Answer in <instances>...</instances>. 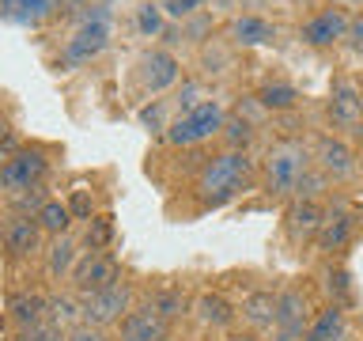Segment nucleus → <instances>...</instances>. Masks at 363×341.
<instances>
[{"label":"nucleus","mask_w":363,"mask_h":341,"mask_svg":"<svg viewBox=\"0 0 363 341\" xmlns=\"http://www.w3.org/2000/svg\"><path fill=\"white\" fill-rule=\"evenodd\" d=\"M250 170H254V163H250L246 152H223L204 163V170L197 175V197L204 209H220V205L235 201L238 193H242Z\"/></svg>","instance_id":"obj_1"},{"label":"nucleus","mask_w":363,"mask_h":341,"mask_svg":"<svg viewBox=\"0 0 363 341\" xmlns=\"http://www.w3.org/2000/svg\"><path fill=\"white\" fill-rule=\"evenodd\" d=\"M311 170V156L299 141H280L265 159V186L272 197H284V193H295L299 182Z\"/></svg>","instance_id":"obj_2"},{"label":"nucleus","mask_w":363,"mask_h":341,"mask_svg":"<svg viewBox=\"0 0 363 341\" xmlns=\"http://www.w3.org/2000/svg\"><path fill=\"white\" fill-rule=\"evenodd\" d=\"M110 45V23H106V11H91V16L79 23V31L68 38L65 53H61V65L65 68H79L87 65L91 57H99L102 50Z\"/></svg>","instance_id":"obj_3"},{"label":"nucleus","mask_w":363,"mask_h":341,"mask_svg":"<svg viewBox=\"0 0 363 341\" xmlns=\"http://www.w3.org/2000/svg\"><path fill=\"white\" fill-rule=\"evenodd\" d=\"M223 121H227V114H223L220 102H201L197 110L182 114V118L170 125V129H167V141L178 144V148L201 144V141H208L212 133H223Z\"/></svg>","instance_id":"obj_4"},{"label":"nucleus","mask_w":363,"mask_h":341,"mask_svg":"<svg viewBox=\"0 0 363 341\" xmlns=\"http://www.w3.org/2000/svg\"><path fill=\"white\" fill-rule=\"evenodd\" d=\"M129 311H133V288L121 281L110 284V288H102V292L84 296V323H91V326L106 330L110 323H121Z\"/></svg>","instance_id":"obj_5"},{"label":"nucleus","mask_w":363,"mask_h":341,"mask_svg":"<svg viewBox=\"0 0 363 341\" xmlns=\"http://www.w3.org/2000/svg\"><path fill=\"white\" fill-rule=\"evenodd\" d=\"M45 170H50V159H45L42 152L19 148V152L4 163V170H0V190L11 193V197H16V193H27L45 178Z\"/></svg>","instance_id":"obj_6"},{"label":"nucleus","mask_w":363,"mask_h":341,"mask_svg":"<svg viewBox=\"0 0 363 341\" xmlns=\"http://www.w3.org/2000/svg\"><path fill=\"white\" fill-rule=\"evenodd\" d=\"M311 330V315H306V296L303 292H280L277 296V315H272V341H303Z\"/></svg>","instance_id":"obj_7"},{"label":"nucleus","mask_w":363,"mask_h":341,"mask_svg":"<svg viewBox=\"0 0 363 341\" xmlns=\"http://www.w3.org/2000/svg\"><path fill=\"white\" fill-rule=\"evenodd\" d=\"M118 281H121V269L106 250H87L72 269V284H76V292H84V296L102 292V288H110V284H118Z\"/></svg>","instance_id":"obj_8"},{"label":"nucleus","mask_w":363,"mask_h":341,"mask_svg":"<svg viewBox=\"0 0 363 341\" xmlns=\"http://www.w3.org/2000/svg\"><path fill=\"white\" fill-rule=\"evenodd\" d=\"M0 243H4L8 258H30L42 243V224L38 216H19L11 212L4 224H0Z\"/></svg>","instance_id":"obj_9"},{"label":"nucleus","mask_w":363,"mask_h":341,"mask_svg":"<svg viewBox=\"0 0 363 341\" xmlns=\"http://www.w3.org/2000/svg\"><path fill=\"white\" fill-rule=\"evenodd\" d=\"M329 121L337 125V129H359L363 121V95L359 87L352 84V80H337L333 84V95H329Z\"/></svg>","instance_id":"obj_10"},{"label":"nucleus","mask_w":363,"mask_h":341,"mask_svg":"<svg viewBox=\"0 0 363 341\" xmlns=\"http://www.w3.org/2000/svg\"><path fill=\"white\" fill-rule=\"evenodd\" d=\"M170 334V318H163L152 307H136L121 318V341H167Z\"/></svg>","instance_id":"obj_11"},{"label":"nucleus","mask_w":363,"mask_h":341,"mask_svg":"<svg viewBox=\"0 0 363 341\" xmlns=\"http://www.w3.org/2000/svg\"><path fill=\"white\" fill-rule=\"evenodd\" d=\"M348 16L340 8H325V11H318V16L311 23H303V42L306 45H333V42H345L348 38Z\"/></svg>","instance_id":"obj_12"},{"label":"nucleus","mask_w":363,"mask_h":341,"mask_svg":"<svg viewBox=\"0 0 363 341\" xmlns=\"http://www.w3.org/2000/svg\"><path fill=\"white\" fill-rule=\"evenodd\" d=\"M178 72H182V65L174 61V53H167V50H152V53L140 61L144 91H152V95H159V91H167V87H174V84H178Z\"/></svg>","instance_id":"obj_13"},{"label":"nucleus","mask_w":363,"mask_h":341,"mask_svg":"<svg viewBox=\"0 0 363 341\" xmlns=\"http://www.w3.org/2000/svg\"><path fill=\"white\" fill-rule=\"evenodd\" d=\"M322 209H318L314 201H295L288 209V239L291 243H306V239H314L322 232Z\"/></svg>","instance_id":"obj_14"},{"label":"nucleus","mask_w":363,"mask_h":341,"mask_svg":"<svg viewBox=\"0 0 363 341\" xmlns=\"http://www.w3.org/2000/svg\"><path fill=\"white\" fill-rule=\"evenodd\" d=\"M8 315H11V323H16L19 330L38 326V323L50 318V300H42L38 292H16L8 300Z\"/></svg>","instance_id":"obj_15"},{"label":"nucleus","mask_w":363,"mask_h":341,"mask_svg":"<svg viewBox=\"0 0 363 341\" xmlns=\"http://www.w3.org/2000/svg\"><path fill=\"white\" fill-rule=\"evenodd\" d=\"M57 0H0V19L16 23V27H30V23H42L53 11Z\"/></svg>","instance_id":"obj_16"},{"label":"nucleus","mask_w":363,"mask_h":341,"mask_svg":"<svg viewBox=\"0 0 363 341\" xmlns=\"http://www.w3.org/2000/svg\"><path fill=\"white\" fill-rule=\"evenodd\" d=\"M231 38L238 45H265L277 38V27H272L269 19H261V16H238L231 23Z\"/></svg>","instance_id":"obj_17"},{"label":"nucleus","mask_w":363,"mask_h":341,"mask_svg":"<svg viewBox=\"0 0 363 341\" xmlns=\"http://www.w3.org/2000/svg\"><path fill=\"white\" fill-rule=\"evenodd\" d=\"M318 163H322V175H333V178H345L352 175V152L345 141H322L318 144Z\"/></svg>","instance_id":"obj_18"},{"label":"nucleus","mask_w":363,"mask_h":341,"mask_svg":"<svg viewBox=\"0 0 363 341\" xmlns=\"http://www.w3.org/2000/svg\"><path fill=\"white\" fill-rule=\"evenodd\" d=\"M272 315H277V296L272 292H250L242 300V318L257 330H272Z\"/></svg>","instance_id":"obj_19"},{"label":"nucleus","mask_w":363,"mask_h":341,"mask_svg":"<svg viewBox=\"0 0 363 341\" xmlns=\"http://www.w3.org/2000/svg\"><path fill=\"white\" fill-rule=\"evenodd\" d=\"M352 239V216L340 209V212H329L322 220V232H318V247L322 250H340Z\"/></svg>","instance_id":"obj_20"},{"label":"nucleus","mask_w":363,"mask_h":341,"mask_svg":"<svg viewBox=\"0 0 363 341\" xmlns=\"http://www.w3.org/2000/svg\"><path fill=\"white\" fill-rule=\"evenodd\" d=\"M76 258H79V250L76 243L68 235H57L53 239V247H50V258H45V269H50V277H68V273L76 269Z\"/></svg>","instance_id":"obj_21"},{"label":"nucleus","mask_w":363,"mask_h":341,"mask_svg":"<svg viewBox=\"0 0 363 341\" xmlns=\"http://www.w3.org/2000/svg\"><path fill=\"white\" fill-rule=\"evenodd\" d=\"M340 337H345V311H340V307H329V311H322L311 323L303 341H340Z\"/></svg>","instance_id":"obj_22"},{"label":"nucleus","mask_w":363,"mask_h":341,"mask_svg":"<svg viewBox=\"0 0 363 341\" xmlns=\"http://www.w3.org/2000/svg\"><path fill=\"white\" fill-rule=\"evenodd\" d=\"M197 318L204 326H231L235 323V307L223 300V296H212V292H204L201 300H197Z\"/></svg>","instance_id":"obj_23"},{"label":"nucleus","mask_w":363,"mask_h":341,"mask_svg":"<svg viewBox=\"0 0 363 341\" xmlns=\"http://www.w3.org/2000/svg\"><path fill=\"white\" fill-rule=\"evenodd\" d=\"M38 224H42V232H50V235L57 239V235L68 232V224H72V212H68V205H61V201H45L42 212H38Z\"/></svg>","instance_id":"obj_24"},{"label":"nucleus","mask_w":363,"mask_h":341,"mask_svg":"<svg viewBox=\"0 0 363 341\" xmlns=\"http://www.w3.org/2000/svg\"><path fill=\"white\" fill-rule=\"evenodd\" d=\"M257 99H261V107H269V110H291L295 102H299V91L291 84H265L257 91Z\"/></svg>","instance_id":"obj_25"},{"label":"nucleus","mask_w":363,"mask_h":341,"mask_svg":"<svg viewBox=\"0 0 363 341\" xmlns=\"http://www.w3.org/2000/svg\"><path fill=\"white\" fill-rule=\"evenodd\" d=\"M76 318H84V307H76V300H68V296H53L50 300V323L72 326Z\"/></svg>","instance_id":"obj_26"},{"label":"nucleus","mask_w":363,"mask_h":341,"mask_svg":"<svg viewBox=\"0 0 363 341\" xmlns=\"http://www.w3.org/2000/svg\"><path fill=\"white\" fill-rule=\"evenodd\" d=\"M147 307L159 311L163 318H174V315L186 311V296H182V292H155L152 300H147Z\"/></svg>","instance_id":"obj_27"},{"label":"nucleus","mask_w":363,"mask_h":341,"mask_svg":"<svg viewBox=\"0 0 363 341\" xmlns=\"http://www.w3.org/2000/svg\"><path fill=\"white\" fill-rule=\"evenodd\" d=\"M136 31L147 34V38L163 31V8H159V4H144L140 11H136Z\"/></svg>","instance_id":"obj_28"},{"label":"nucleus","mask_w":363,"mask_h":341,"mask_svg":"<svg viewBox=\"0 0 363 341\" xmlns=\"http://www.w3.org/2000/svg\"><path fill=\"white\" fill-rule=\"evenodd\" d=\"M110 235H113L110 216H95V220H91V227H87V247H91V250H106Z\"/></svg>","instance_id":"obj_29"},{"label":"nucleus","mask_w":363,"mask_h":341,"mask_svg":"<svg viewBox=\"0 0 363 341\" xmlns=\"http://www.w3.org/2000/svg\"><path fill=\"white\" fill-rule=\"evenodd\" d=\"M16 341H65V334H61V326L57 323H38V326H27V330H19V337Z\"/></svg>","instance_id":"obj_30"},{"label":"nucleus","mask_w":363,"mask_h":341,"mask_svg":"<svg viewBox=\"0 0 363 341\" xmlns=\"http://www.w3.org/2000/svg\"><path fill=\"white\" fill-rule=\"evenodd\" d=\"M223 133H227V141H231V148L238 152L242 144H250V136H254V125H250L246 118H227V121H223Z\"/></svg>","instance_id":"obj_31"},{"label":"nucleus","mask_w":363,"mask_h":341,"mask_svg":"<svg viewBox=\"0 0 363 341\" xmlns=\"http://www.w3.org/2000/svg\"><path fill=\"white\" fill-rule=\"evenodd\" d=\"M11 205H16L19 216H38L42 205H45V197H42V190L34 186V190H27V193H16V197H11Z\"/></svg>","instance_id":"obj_32"},{"label":"nucleus","mask_w":363,"mask_h":341,"mask_svg":"<svg viewBox=\"0 0 363 341\" xmlns=\"http://www.w3.org/2000/svg\"><path fill=\"white\" fill-rule=\"evenodd\" d=\"M65 341H110V337H106V330H102V326L76 323L72 330H68V337H65Z\"/></svg>","instance_id":"obj_33"},{"label":"nucleus","mask_w":363,"mask_h":341,"mask_svg":"<svg viewBox=\"0 0 363 341\" xmlns=\"http://www.w3.org/2000/svg\"><path fill=\"white\" fill-rule=\"evenodd\" d=\"M68 212L79 216V220H91V212H95V201H91L84 190H76L72 197H68Z\"/></svg>","instance_id":"obj_34"},{"label":"nucleus","mask_w":363,"mask_h":341,"mask_svg":"<svg viewBox=\"0 0 363 341\" xmlns=\"http://www.w3.org/2000/svg\"><path fill=\"white\" fill-rule=\"evenodd\" d=\"M201 4H204V0H167L163 11H167V16H174V19H182V16H189V11H197Z\"/></svg>","instance_id":"obj_35"},{"label":"nucleus","mask_w":363,"mask_h":341,"mask_svg":"<svg viewBox=\"0 0 363 341\" xmlns=\"http://www.w3.org/2000/svg\"><path fill=\"white\" fill-rule=\"evenodd\" d=\"M345 42H348L356 53H363V16H356V19L348 23V38H345Z\"/></svg>","instance_id":"obj_36"},{"label":"nucleus","mask_w":363,"mask_h":341,"mask_svg":"<svg viewBox=\"0 0 363 341\" xmlns=\"http://www.w3.org/2000/svg\"><path fill=\"white\" fill-rule=\"evenodd\" d=\"M329 288H337V296H348V273L340 269L337 277H329Z\"/></svg>","instance_id":"obj_37"},{"label":"nucleus","mask_w":363,"mask_h":341,"mask_svg":"<svg viewBox=\"0 0 363 341\" xmlns=\"http://www.w3.org/2000/svg\"><path fill=\"white\" fill-rule=\"evenodd\" d=\"M16 152H19V148L11 144V141H4V144H0V170H4V163H8V159L16 156Z\"/></svg>","instance_id":"obj_38"},{"label":"nucleus","mask_w":363,"mask_h":341,"mask_svg":"<svg viewBox=\"0 0 363 341\" xmlns=\"http://www.w3.org/2000/svg\"><path fill=\"white\" fill-rule=\"evenodd\" d=\"M227 341H257V337H254V334H231Z\"/></svg>","instance_id":"obj_39"},{"label":"nucleus","mask_w":363,"mask_h":341,"mask_svg":"<svg viewBox=\"0 0 363 341\" xmlns=\"http://www.w3.org/2000/svg\"><path fill=\"white\" fill-rule=\"evenodd\" d=\"M0 141H8V121L0 118Z\"/></svg>","instance_id":"obj_40"},{"label":"nucleus","mask_w":363,"mask_h":341,"mask_svg":"<svg viewBox=\"0 0 363 341\" xmlns=\"http://www.w3.org/2000/svg\"><path fill=\"white\" fill-rule=\"evenodd\" d=\"M356 133H359V136H363V121H359V129H356Z\"/></svg>","instance_id":"obj_41"},{"label":"nucleus","mask_w":363,"mask_h":341,"mask_svg":"<svg viewBox=\"0 0 363 341\" xmlns=\"http://www.w3.org/2000/svg\"><path fill=\"white\" fill-rule=\"evenodd\" d=\"M106 4H118V0H106Z\"/></svg>","instance_id":"obj_42"},{"label":"nucleus","mask_w":363,"mask_h":341,"mask_svg":"<svg viewBox=\"0 0 363 341\" xmlns=\"http://www.w3.org/2000/svg\"><path fill=\"white\" fill-rule=\"evenodd\" d=\"M359 167H363V156H359Z\"/></svg>","instance_id":"obj_43"}]
</instances>
